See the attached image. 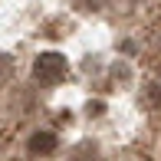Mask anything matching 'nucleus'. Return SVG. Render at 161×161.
<instances>
[{
  "instance_id": "1",
  "label": "nucleus",
  "mask_w": 161,
  "mask_h": 161,
  "mask_svg": "<svg viewBox=\"0 0 161 161\" xmlns=\"http://www.w3.org/2000/svg\"><path fill=\"white\" fill-rule=\"evenodd\" d=\"M66 69H69V63H66L63 53H40L36 63H33V76H36V82H43V86L59 82L66 76Z\"/></svg>"
},
{
  "instance_id": "2",
  "label": "nucleus",
  "mask_w": 161,
  "mask_h": 161,
  "mask_svg": "<svg viewBox=\"0 0 161 161\" xmlns=\"http://www.w3.org/2000/svg\"><path fill=\"white\" fill-rule=\"evenodd\" d=\"M53 148H56V135L53 131H36L30 138V151L33 155H49Z\"/></svg>"
},
{
  "instance_id": "3",
  "label": "nucleus",
  "mask_w": 161,
  "mask_h": 161,
  "mask_svg": "<svg viewBox=\"0 0 161 161\" xmlns=\"http://www.w3.org/2000/svg\"><path fill=\"white\" fill-rule=\"evenodd\" d=\"M142 99H145V105H151V108H161V79H155V82H148V86H145Z\"/></svg>"
},
{
  "instance_id": "5",
  "label": "nucleus",
  "mask_w": 161,
  "mask_h": 161,
  "mask_svg": "<svg viewBox=\"0 0 161 161\" xmlns=\"http://www.w3.org/2000/svg\"><path fill=\"white\" fill-rule=\"evenodd\" d=\"M79 3H82V7H89V10H96V7H102L105 0H79Z\"/></svg>"
},
{
  "instance_id": "4",
  "label": "nucleus",
  "mask_w": 161,
  "mask_h": 161,
  "mask_svg": "<svg viewBox=\"0 0 161 161\" xmlns=\"http://www.w3.org/2000/svg\"><path fill=\"white\" fill-rule=\"evenodd\" d=\"M7 72H10V56H3V53H0V79H3Z\"/></svg>"
}]
</instances>
